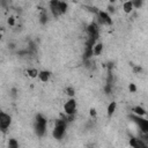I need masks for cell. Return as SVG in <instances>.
<instances>
[{"instance_id":"6da1fadb","label":"cell","mask_w":148,"mask_h":148,"mask_svg":"<svg viewBox=\"0 0 148 148\" xmlns=\"http://www.w3.org/2000/svg\"><path fill=\"white\" fill-rule=\"evenodd\" d=\"M45 128H46V120L42 114H37L36 117V123H35V130L36 133L42 136L45 133Z\"/></svg>"},{"instance_id":"7a4b0ae2","label":"cell","mask_w":148,"mask_h":148,"mask_svg":"<svg viewBox=\"0 0 148 148\" xmlns=\"http://www.w3.org/2000/svg\"><path fill=\"white\" fill-rule=\"evenodd\" d=\"M65 127H66L65 120H58L57 124H56V127L53 128V133H52L53 138L60 139L65 133Z\"/></svg>"},{"instance_id":"3957f363","label":"cell","mask_w":148,"mask_h":148,"mask_svg":"<svg viewBox=\"0 0 148 148\" xmlns=\"http://www.w3.org/2000/svg\"><path fill=\"white\" fill-rule=\"evenodd\" d=\"M10 120L12 119H10L9 114H7L5 112H1L0 113V128L2 131H6L9 127V125H10Z\"/></svg>"},{"instance_id":"277c9868","label":"cell","mask_w":148,"mask_h":148,"mask_svg":"<svg viewBox=\"0 0 148 148\" xmlns=\"http://www.w3.org/2000/svg\"><path fill=\"white\" fill-rule=\"evenodd\" d=\"M50 8H51L53 16H59L60 14H62L61 8H60V0H51L50 1Z\"/></svg>"},{"instance_id":"5b68a950","label":"cell","mask_w":148,"mask_h":148,"mask_svg":"<svg viewBox=\"0 0 148 148\" xmlns=\"http://www.w3.org/2000/svg\"><path fill=\"white\" fill-rule=\"evenodd\" d=\"M64 109H65V112H66L67 114L72 116V114L75 112V110H76V102H75V99H69V101H67V102L65 103V105H64Z\"/></svg>"},{"instance_id":"8992f818","label":"cell","mask_w":148,"mask_h":148,"mask_svg":"<svg viewBox=\"0 0 148 148\" xmlns=\"http://www.w3.org/2000/svg\"><path fill=\"white\" fill-rule=\"evenodd\" d=\"M133 119H135L136 124L140 126V128H141L142 132L148 133V120L142 119V118H139V117H133Z\"/></svg>"},{"instance_id":"52a82bcc","label":"cell","mask_w":148,"mask_h":148,"mask_svg":"<svg viewBox=\"0 0 148 148\" xmlns=\"http://www.w3.org/2000/svg\"><path fill=\"white\" fill-rule=\"evenodd\" d=\"M98 15H99V20H101L102 23H104V24H106V25H110V24L112 23V20L110 18V16H109L108 13L101 10V12H98Z\"/></svg>"},{"instance_id":"ba28073f","label":"cell","mask_w":148,"mask_h":148,"mask_svg":"<svg viewBox=\"0 0 148 148\" xmlns=\"http://www.w3.org/2000/svg\"><path fill=\"white\" fill-rule=\"evenodd\" d=\"M88 32L90 34V36H91V38L94 37V38H96V36H97V34H98V27H97V24L96 23H90L89 25H88Z\"/></svg>"},{"instance_id":"9c48e42d","label":"cell","mask_w":148,"mask_h":148,"mask_svg":"<svg viewBox=\"0 0 148 148\" xmlns=\"http://www.w3.org/2000/svg\"><path fill=\"white\" fill-rule=\"evenodd\" d=\"M130 145L132 147H134V148H143V147H146V143L141 139H132L130 141Z\"/></svg>"},{"instance_id":"30bf717a","label":"cell","mask_w":148,"mask_h":148,"mask_svg":"<svg viewBox=\"0 0 148 148\" xmlns=\"http://www.w3.org/2000/svg\"><path fill=\"white\" fill-rule=\"evenodd\" d=\"M38 77H39V80H40V81L46 82V81L50 79V73H49V72H46V71H42V72H39Z\"/></svg>"},{"instance_id":"8fae6325","label":"cell","mask_w":148,"mask_h":148,"mask_svg":"<svg viewBox=\"0 0 148 148\" xmlns=\"http://www.w3.org/2000/svg\"><path fill=\"white\" fill-rule=\"evenodd\" d=\"M123 9H124L125 13H131L132 9H133V3H132V1H126V2H124Z\"/></svg>"},{"instance_id":"7c38bea8","label":"cell","mask_w":148,"mask_h":148,"mask_svg":"<svg viewBox=\"0 0 148 148\" xmlns=\"http://www.w3.org/2000/svg\"><path fill=\"white\" fill-rule=\"evenodd\" d=\"M116 102H111L110 104H109V106H108V116L110 117V116H112L113 114V112H114V110H116Z\"/></svg>"},{"instance_id":"4fadbf2b","label":"cell","mask_w":148,"mask_h":148,"mask_svg":"<svg viewBox=\"0 0 148 148\" xmlns=\"http://www.w3.org/2000/svg\"><path fill=\"white\" fill-rule=\"evenodd\" d=\"M102 50H103V45L101 44V43H98V44H96L95 46H94V54H96V56H98V54H101L102 53Z\"/></svg>"},{"instance_id":"5bb4252c","label":"cell","mask_w":148,"mask_h":148,"mask_svg":"<svg viewBox=\"0 0 148 148\" xmlns=\"http://www.w3.org/2000/svg\"><path fill=\"white\" fill-rule=\"evenodd\" d=\"M133 111H134L138 116H143V114H146V111H145L141 106H135V108L133 109Z\"/></svg>"},{"instance_id":"9a60e30c","label":"cell","mask_w":148,"mask_h":148,"mask_svg":"<svg viewBox=\"0 0 148 148\" xmlns=\"http://www.w3.org/2000/svg\"><path fill=\"white\" fill-rule=\"evenodd\" d=\"M8 147H9V148H17V147H18V143H17L14 139H10L9 142H8Z\"/></svg>"},{"instance_id":"2e32d148","label":"cell","mask_w":148,"mask_h":148,"mask_svg":"<svg viewBox=\"0 0 148 148\" xmlns=\"http://www.w3.org/2000/svg\"><path fill=\"white\" fill-rule=\"evenodd\" d=\"M28 74L31 77H36L39 74V72H37V69H28Z\"/></svg>"},{"instance_id":"e0dca14e","label":"cell","mask_w":148,"mask_h":148,"mask_svg":"<svg viewBox=\"0 0 148 148\" xmlns=\"http://www.w3.org/2000/svg\"><path fill=\"white\" fill-rule=\"evenodd\" d=\"M132 3H133V7L139 8L142 6V0H132Z\"/></svg>"},{"instance_id":"ac0fdd59","label":"cell","mask_w":148,"mask_h":148,"mask_svg":"<svg viewBox=\"0 0 148 148\" xmlns=\"http://www.w3.org/2000/svg\"><path fill=\"white\" fill-rule=\"evenodd\" d=\"M60 8H61V12L65 13L67 10V3L65 1H60Z\"/></svg>"},{"instance_id":"d6986e66","label":"cell","mask_w":148,"mask_h":148,"mask_svg":"<svg viewBox=\"0 0 148 148\" xmlns=\"http://www.w3.org/2000/svg\"><path fill=\"white\" fill-rule=\"evenodd\" d=\"M46 21H47L46 13H45V12H43V13H42V15H40V22H42V23H46Z\"/></svg>"},{"instance_id":"ffe728a7","label":"cell","mask_w":148,"mask_h":148,"mask_svg":"<svg viewBox=\"0 0 148 148\" xmlns=\"http://www.w3.org/2000/svg\"><path fill=\"white\" fill-rule=\"evenodd\" d=\"M66 92H67V95H69V96H74V94H75V90H74L73 88L68 87V88H66Z\"/></svg>"},{"instance_id":"44dd1931","label":"cell","mask_w":148,"mask_h":148,"mask_svg":"<svg viewBox=\"0 0 148 148\" xmlns=\"http://www.w3.org/2000/svg\"><path fill=\"white\" fill-rule=\"evenodd\" d=\"M128 88H130V90H131L132 92H135V90H136V88H135V86H134L133 83H130V86H128Z\"/></svg>"},{"instance_id":"7402d4cb","label":"cell","mask_w":148,"mask_h":148,"mask_svg":"<svg viewBox=\"0 0 148 148\" xmlns=\"http://www.w3.org/2000/svg\"><path fill=\"white\" fill-rule=\"evenodd\" d=\"M8 23H9L10 25H14V17H13V16L8 18Z\"/></svg>"},{"instance_id":"603a6c76","label":"cell","mask_w":148,"mask_h":148,"mask_svg":"<svg viewBox=\"0 0 148 148\" xmlns=\"http://www.w3.org/2000/svg\"><path fill=\"white\" fill-rule=\"evenodd\" d=\"M90 116L91 117H95L96 116V110L95 109H90Z\"/></svg>"},{"instance_id":"cb8c5ba5","label":"cell","mask_w":148,"mask_h":148,"mask_svg":"<svg viewBox=\"0 0 148 148\" xmlns=\"http://www.w3.org/2000/svg\"><path fill=\"white\" fill-rule=\"evenodd\" d=\"M140 71H141L140 67H134V72H135V73H138V72H140Z\"/></svg>"},{"instance_id":"d4e9b609","label":"cell","mask_w":148,"mask_h":148,"mask_svg":"<svg viewBox=\"0 0 148 148\" xmlns=\"http://www.w3.org/2000/svg\"><path fill=\"white\" fill-rule=\"evenodd\" d=\"M110 1H111V2H113V1H114V0H110Z\"/></svg>"}]
</instances>
